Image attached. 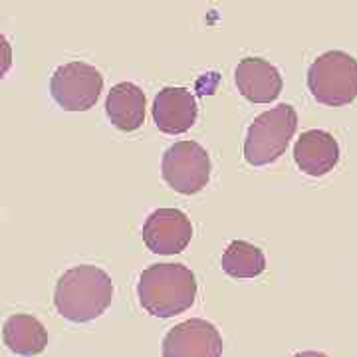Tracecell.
I'll return each instance as SVG.
<instances>
[{
    "label": "cell",
    "instance_id": "cell-1",
    "mask_svg": "<svg viewBox=\"0 0 357 357\" xmlns=\"http://www.w3.org/2000/svg\"><path fill=\"white\" fill-rule=\"evenodd\" d=\"M114 300V282L109 274L93 264L66 270L58 278L54 306L62 318L84 324L100 318Z\"/></svg>",
    "mask_w": 357,
    "mask_h": 357
},
{
    "label": "cell",
    "instance_id": "cell-2",
    "mask_svg": "<svg viewBox=\"0 0 357 357\" xmlns=\"http://www.w3.org/2000/svg\"><path fill=\"white\" fill-rule=\"evenodd\" d=\"M137 298L155 318H173L195 304L197 278L185 264H151L141 272Z\"/></svg>",
    "mask_w": 357,
    "mask_h": 357
},
{
    "label": "cell",
    "instance_id": "cell-3",
    "mask_svg": "<svg viewBox=\"0 0 357 357\" xmlns=\"http://www.w3.org/2000/svg\"><path fill=\"white\" fill-rule=\"evenodd\" d=\"M296 128L298 114L288 103H280L260 114L246 131L244 159L255 167H264L278 161L286 153Z\"/></svg>",
    "mask_w": 357,
    "mask_h": 357
},
{
    "label": "cell",
    "instance_id": "cell-4",
    "mask_svg": "<svg viewBox=\"0 0 357 357\" xmlns=\"http://www.w3.org/2000/svg\"><path fill=\"white\" fill-rule=\"evenodd\" d=\"M307 88L324 105H349L357 100V60L342 50L326 52L307 70Z\"/></svg>",
    "mask_w": 357,
    "mask_h": 357
},
{
    "label": "cell",
    "instance_id": "cell-5",
    "mask_svg": "<svg viewBox=\"0 0 357 357\" xmlns=\"http://www.w3.org/2000/svg\"><path fill=\"white\" fill-rule=\"evenodd\" d=\"M161 175L173 191L197 195L211 181V157L197 141H177L163 155Z\"/></svg>",
    "mask_w": 357,
    "mask_h": 357
},
{
    "label": "cell",
    "instance_id": "cell-6",
    "mask_svg": "<svg viewBox=\"0 0 357 357\" xmlns=\"http://www.w3.org/2000/svg\"><path fill=\"white\" fill-rule=\"evenodd\" d=\"M103 89L100 70L86 62H70L60 66L50 79V93L54 102L66 112H88Z\"/></svg>",
    "mask_w": 357,
    "mask_h": 357
},
{
    "label": "cell",
    "instance_id": "cell-7",
    "mask_svg": "<svg viewBox=\"0 0 357 357\" xmlns=\"http://www.w3.org/2000/svg\"><path fill=\"white\" fill-rule=\"evenodd\" d=\"M191 238V218L178 208H157L143 225V243L153 255H181Z\"/></svg>",
    "mask_w": 357,
    "mask_h": 357
},
{
    "label": "cell",
    "instance_id": "cell-8",
    "mask_svg": "<svg viewBox=\"0 0 357 357\" xmlns=\"http://www.w3.org/2000/svg\"><path fill=\"white\" fill-rule=\"evenodd\" d=\"M222 337L206 319L192 318L181 321L167 332L163 357H220Z\"/></svg>",
    "mask_w": 357,
    "mask_h": 357
},
{
    "label": "cell",
    "instance_id": "cell-9",
    "mask_svg": "<svg viewBox=\"0 0 357 357\" xmlns=\"http://www.w3.org/2000/svg\"><path fill=\"white\" fill-rule=\"evenodd\" d=\"M294 159L302 173L324 177L340 163V143L330 131L307 129L294 145Z\"/></svg>",
    "mask_w": 357,
    "mask_h": 357
},
{
    "label": "cell",
    "instance_id": "cell-10",
    "mask_svg": "<svg viewBox=\"0 0 357 357\" xmlns=\"http://www.w3.org/2000/svg\"><path fill=\"white\" fill-rule=\"evenodd\" d=\"M199 115L197 100L187 88H163L153 102V121L159 131L169 135L185 133L195 126Z\"/></svg>",
    "mask_w": 357,
    "mask_h": 357
},
{
    "label": "cell",
    "instance_id": "cell-11",
    "mask_svg": "<svg viewBox=\"0 0 357 357\" xmlns=\"http://www.w3.org/2000/svg\"><path fill=\"white\" fill-rule=\"evenodd\" d=\"M234 84L248 102L270 103L282 93L280 72L262 58H244L234 70Z\"/></svg>",
    "mask_w": 357,
    "mask_h": 357
},
{
    "label": "cell",
    "instance_id": "cell-12",
    "mask_svg": "<svg viewBox=\"0 0 357 357\" xmlns=\"http://www.w3.org/2000/svg\"><path fill=\"white\" fill-rule=\"evenodd\" d=\"M109 121L121 131H135L145 121V93L131 82L115 84L105 100Z\"/></svg>",
    "mask_w": 357,
    "mask_h": 357
},
{
    "label": "cell",
    "instance_id": "cell-13",
    "mask_svg": "<svg viewBox=\"0 0 357 357\" xmlns=\"http://www.w3.org/2000/svg\"><path fill=\"white\" fill-rule=\"evenodd\" d=\"M2 335L6 347L22 357L38 356L48 345V332L44 324L38 318L26 314H16L6 319Z\"/></svg>",
    "mask_w": 357,
    "mask_h": 357
},
{
    "label": "cell",
    "instance_id": "cell-14",
    "mask_svg": "<svg viewBox=\"0 0 357 357\" xmlns=\"http://www.w3.org/2000/svg\"><path fill=\"white\" fill-rule=\"evenodd\" d=\"M220 266L230 278H256L266 270V256L255 244L232 241L220 258Z\"/></svg>",
    "mask_w": 357,
    "mask_h": 357
},
{
    "label": "cell",
    "instance_id": "cell-15",
    "mask_svg": "<svg viewBox=\"0 0 357 357\" xmlns=\"http://www.w3.org/2000/svg\"><path fill=\"white\" fill-rule=\"evenodd\" d=\"M294 357H330V356H326V354H321V351H300V354H296Z\"/></svg>",
    "mask_w": 357,
    "mask_h": 357
}]
</instances>
